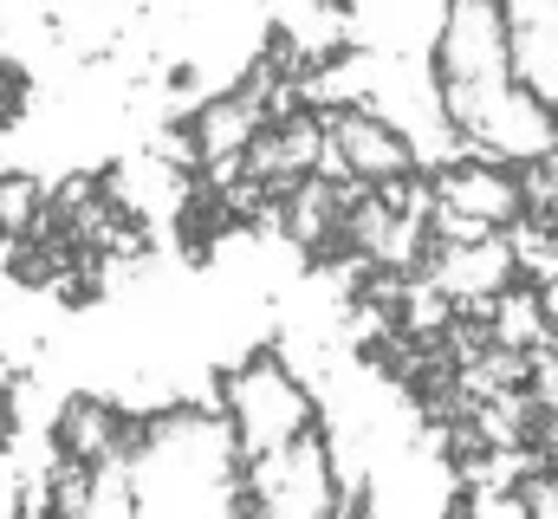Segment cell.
<instances>
[{"label": "cell", "instance_id": "1", "mask_svg": "<svg viewBox=\"0 0 558 519\" xmlns=\"http://www.w3.org/2000/svg\"><path fill=\"white\" fill-rule=\"evenodd\" d=\"M428 85H435V98H441L448 130L468 143V130L520 85L507 7H487V0L448 7L441 26H435V46H428Z\"/></svg>", "mask_w": 558, "mask_h": 519}, {"label": "cell", "instance_id": "2", "mask_svg": "<svg viewBox=\"0 0 558 519\" xmlns=\"http://www.w3.org/2000/svg\"><path fill=\"white\" fill-rule=\"evenodd\" d=\"M215 409L241 448V461H267V455H286L292 442L318 435V396L305 389V377L286 364V351H254L241 364L221 371L215 384Z\"/></svg>", "mask_w": 558, "mask_h": 519}, {"label": "cell", "instance_id": "3", "mask_svg": "<svg viewBox=\"0 0 558 519\" xmlns=\"http://www.w3.org/2000/svg\"><path fill=\"white\" fill-rule=\"evenodd\" d=\"M428 195H435V248L441 241H487V234H513L526 215L520 195V169L461 149L454 162L428 169Z\"/></svg>", "mask_w": 558, "mask_h": 519}, {"label": "cell", "instance_id": "4", "mask_svg": "<svg viewBox=\"0 0 558 519\" xmlns=\"http://www.w3.org/2000/svg\"><path fill=\"white\" fill-rule=\"evenodd\" d=\"M325 118V182H344V189H390L403 176H416V149L410 136L390 124L384 111L371 105H318Z\"/></svg>", "mask_w": 558, "mask_h": 519}, {"label": "cell", "instance_id": "5", "mask_svg": "<svg viewBox=\"0 0 558 519\" xmlns=\"http://www.w3.org/2000/svg\"><path fill=\"white\" fill-rule=\"evenodd\" d=\"M137 422H143V409H124L111 396H65L59 415H52L46 455L72 461V468H131Z\"/></svg>", "mask_w": 558, "mask_h": 519}, {"label": "cell", "instance_id": "6", "mask_svg": "<svg viewBox=\"0 0 558 519\" xmlns=\"http://www.w3.org/2000/svg\"><path fill=\"white\" fill-rule=\"evenodd\" d=\"M422 279L454 305V318L461 312H481V305H494L500 292H513V286H526V266L513 254V241L507 234H487V241H441L428 266H422Z\"/></svg>", "mask_w": 558, "mask_h": 519}, {"label": "cell", "instance_id": "7", "mask_svg": "<svg viewBox=\"0 0 558 519\" xmlns=\"http://www.w3.org/2000/svg\"><path fill=\"white\" fill-rule=\"evenodd\" d=\"M318 169H325V118H318V105H292V111H279L274 124L260 130V143L247 149L241 176L267 195V215H274L279 195H292Z\"/></svg>", "mask_w": 558, "mask_h": 519}]
</instances>
